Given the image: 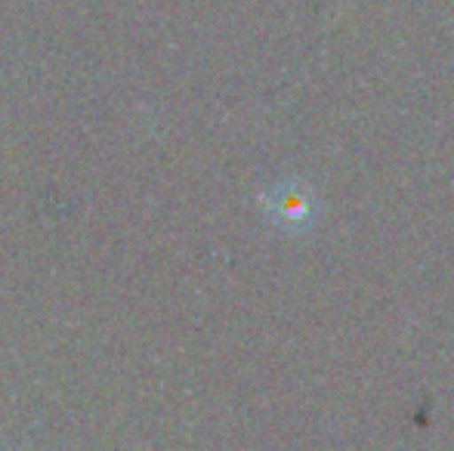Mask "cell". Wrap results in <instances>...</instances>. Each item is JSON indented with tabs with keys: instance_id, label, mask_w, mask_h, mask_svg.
<instances>
[{
	"instance_id": "obj_1",
	"label": "cell",
	"mask_w": 454,
	"mask_h": 451,
	"mask_svg": "<svg viewBox=\"0 0 454 451\" xmlns=\"http://www.w3.org/2000/svg\"><path fill=\"white\" fill-rule=\"evenodd\" d=\"M266 205H270V211L287 226H294V223H300V220L309 217V201L300 198V195L291 192V189H278Z\"/></svg>"
}]
</instances>
